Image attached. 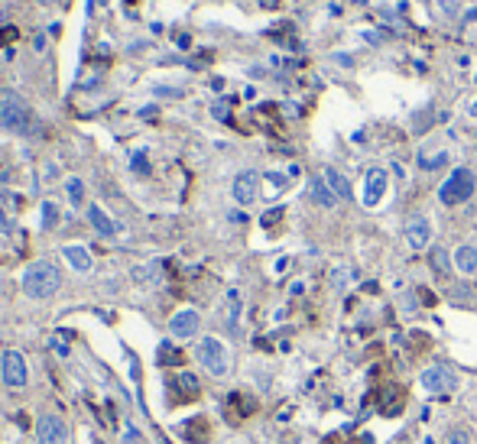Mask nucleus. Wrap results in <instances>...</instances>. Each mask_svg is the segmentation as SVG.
<instances>
[{"mask_svg": "<svg viewBox=\"0 0 477 444\" xmlns=\"http://www.w3.org/2000/svg\"><path fill=\"white\" fill-rule=\"evenodd\" d=\"M0 130L20 133V136H39L43 123L17 91H0Z\"/></svg>", "mask_w": 477, "mask_h": 444, "instance_id": "f257e3e1", "label": "nucleus"}, {"mask_svg": "<svg viewBox=\"0 0 477 444\" xmlns=\"http://www.w3.org/2000/svg\"><path fill=\"white\" fill-rule=\"evenodd\" d=\"M20 285H23V292L29 299H52L62 289V269L52 260H36V263L26 266Z\"/></svg>", "mask_w": 477, "mask_h": 444, "instance_id": "f03ea898", "label": "nucleus"}, {"mask_svg": "<svg viewBox=\"0 0 477 444\" xmlns=\"http://www.w3.org/2000/svg\"><path fill=\"white\" fill-rule=\"evenodd\" d=\"M474 189H477L474 172L458 166V169H451L448 179L439 185V201L441 205H464V201L474 195Z\"/></svg>", "mask_w": 477, "mask_h": 444, "instance_id": "7ed1b4c3", "label": "nucleus"}, {"mask_svg": "<svg viewBox=\"0 0 477 444\" xmlns=\"http://www.w3.org/2000/svg\"><path fill=\"white\" fill-rule=\"evenodd\" d=\"M195 357H198V363L211 373V376H225L227 367H231V363H227V347L218 338H202L198 340Z\"/></svg>", "mask_w": 477, "mask_h": 444, "instance_id": "20e7f679", "label": "nucleus"}, {"mask_svg": "<svg viewBox=\"0 0 477 444\" xmlns=\"http://www.w3.org/2000/svg\"><path fill=\"white\" fill-rule=\"evenodd\" d=\"M386 189H390L386 169H380V166L367 169V175H364V191H361V201H364V208H377V205L386 198Z\"/></svg>", "mask_w": 477, "mask_h": 444, "instance_id": "39448f33", "label": "nucleus"}, {"mask_svg": "<svg viewBox=\"0 0 477 444\" xmlns=\"http://www.w3.org/2000/svg\"><path fill=\"white\" fill-rule=\"evenodd\" d=\"M419 383H422V389H425V393H451V389L458 386V376H455V370H451V367L435 363V367L422 370Z\"/></svg>", "mask_w": 477, "mask_h": 444, "instance_id": "423d86ee", "label": "nucleus"}, {"mask_svg": "<svg viewBox=\"0 0 477 444\" xmlns=\"http://www.w3.org/2000/svg\"><path fill=\"white\" fill-rule=\"evenodd\" d=\"M29 379V370H26V357L20 350H7L3 354V383L10 389H23Z\"/></svg>", "mask_w": 477, "mask_h": 444, "instance_id": "0eeeda50", "label": "nucleus"}, {"mask_svg": "<svg viewBox=\"0 0 477 444\" xmlns=\"http://www.w3.org/2000/svg\"><path fill=\"white\" fill-rule=\"evenodd\" d=\"M36 438L39 444H68V425L59 415H39Z\"/></svg>", "mask_w": 477, "mask_h": 444, "instance_id": "6e6552de", "label": "nucleus"}, {"mask_svg": "<svg viewBox=\"0 0 477 444\" xmlns=\"http://www.w3.org/2000/svg\"><path fill=\"white\" fill-rule=\"evenodd\" d=\"M231 195H234L237 205H253V201L260 198V172H241L234 179V189H231Z\"/></svg>", "mask_w": 477, "mask_h": 444, "instance_id": "1a4fd4ad", "label": "nucleus"}, {"mask_svg": "<svg viewBox=\"0 0 477 444\" xmlns=\"http://www.w3.org/2000/svg\"><path fill=\"white\" fill-rule=\"evenodd\" d=\"M406 244H409V250H416V253L429 250V244H432V224H429V218H422V214L409 218V224H406Z\"/></svg>", "mask_w": 477, "mask_h": 444, "instance_id": "9d476101", "label": "nucleus"}, {"mask_svg": "<svg viewBox=\"0 0 477 444\" xmlns=\"http://www.w3.org/2000/svg\"><path fill=\"white\" fill-rule=\"evenodd\" d=\"M198 324H202V318H198L195 308H182V312H176L169 318V334L172 338H195Z\"/></svg>", "mask_w": 477, "mask_h": 444, "instance_id": "9b49d317", "label": "nucleus"}, {"mask_svg": "<svg viewBox=\"0 0 477 444\" xmlns=\"http://www.w3.org/2000/svg\"><path fill=\"white\" fill-rule=\"evenodd\" d=\"M88 224L98 230V237H117V234H121L117 221L107 218V211L98 208V205H91V208H88Z\"/></svg>", "mask_w": 477, "mask_h": 444, "instance_id": "f8f14e48", "label": "nucleus"}, {"mask_svg": "<svg viewBox=\"0 0 477 444\" xmlns=\"http://www.w3.org/2000/svg\"><path fill=\"white\" fill-rule=\"evenodd\" d=\"M62 256H66V263L72 266L75 273H91V253H88L84 246L68 244L66 250H62Z\"/></svg>", "mask_w": 477, "mask_h": 444, "instance_id": "ddd939ff", "label": "nucleus"}, {"mask_svg": "<svg viewBox=\"0 0 477 444\" xmlns=\"http://www.w3.org/2000/svg\"><path fill=\"white\" fill-rule=\"evenodd\" d=\"M309 195H312V201H315V205H321V208H335V205H338V195L328 189L325 175H321V179L315 175V179L309 182Z\"/></svg>", "mask_w": 477, "mask_h": 444, "instance_id": "4468645a", "label": "nucleus"}, {"mask_svg": "<svg viewBox=\"0 0 477 444\" xmlns=\"http://www.w3.org/2000/svg\"><path fill=\"white\" fill-rule=\"evenodd\" d=\"M455 266H458V273L474 276L477 273V246L474 244H461L458 250H455Z\"/></svg>", "mask_w": 477, "mask_h": 444, "instance_id": "2eb2a0df", "label": "nucleus"}, {"mask_svg": "<svg viewBox=\"0 0 477 444\" xmlns=\"http://www.w3.org/2000/svg\"><path fill=\"white\" fill-rule=\"evenodd\" d=\"M451 162V152L448 150H439V152H429V150H419V169L422 172H435V169H445Z\"/></svg>", "mask_w": 477, "mask_h": 444, "instance_id": "dca6fc26", "label": "nucleus"}, {"mask_svg": "<svg viewBox=\"0 0 477 444\" xmlns=\"http://www.w3.org/2000/svg\"><path fill=\"white\" fill-rule=\"evenodd\" d=\"M429 7H432V13H435V19H445V23L458 19V13H461L458 0H429Z\"/></svg>", "mask_w": 477, "mask_h": 444, "instance_id": "f3484780", "label": "nucleus"}, {"mask_svg": "<svg viewBox=\"0 0 477 444\" xmlns=\"http://www.w3.org/2000/svg\"><path fill=\"white\" fill-rule=\"evenodd\" d=\"M325 182H328V189L338 195V201H341V198H344V201L351 198V185H347V179L338 169H325Z\"/></svg>", "mask_w": 477, "mask_h": 444, "instance_id": "a211bd4d", "label": "nucleus"}, {"mask_svg": "<svg viewBox=\"0 0 477 444\" xmlns=\"http://www.w3.org/2000/svg\"><path fill=\"white\" fill-rule=\"evenodd\" d=\"M237 315H241V292L231 289V292H227V328H231V331H237Z\"/></svg>", "mask_w": 477, "mask_h": 444, "instance_id": "6ab92c4d", "label": "nucleus"}, {"mask_svg": "<svg viewBox=\"0 0 477 444\" xmlns=\"http://www.w3.org/2000/svg\"><path fill=\"white\" fill-rule=\"evenodd\" d=\"M66 191H68V201H72V208H78L84 201V182L82 179H68L66 182Z\"/></svg>", "mask_w": 477, "mask_h": 444, "instance_id": "aec40b11", "label": "nucleus"}, {"mask_svg": "<svg viewBox=\"0 0 477 444\" xmlns=\"http://www.w3.org/2000/svg\"><path fill=\"white\" fill-rule=\"evenodd\" d=\"M351 269H344V266H335V269H331V285H335L338 292H341V289H347V283H351Z\"/></svg>", "mask_w": 477, "mask_h": 444, "instance_id": "412c9836", "label": "nucleus"}, {"mask_svg": "<svg viewBox=\"0 0 477 444\" xmlns=\"http://www.w3.org/2000/svg\"><path fill=\"white\" fill-rule=\"evenodd\" d=\"M56 224H59V208L52 205V201H46V205H43V227H46V230H52Z\"/></svg>", "mask_w": 477, "mask_h": 444, "instance_id": "4be33fe9", "label": "nucleus"}, {"mask_svg": "<svg viewBox=\"0 0 477 444\" xmlns=\"http://www.w3.org/2000/svg\"><path fill=\"white\" fill-rule=\"evenodd\" d=\"M432 266H435L439 273H448V250L435 246V250H432Z\"/></svg>", "mask_w": 477, "mask_h": 444, "instance_id": "5701e85b", "label": "nucleus"}, {"mask_svg": "<svg viewBox=\"0 0 477 444\" xmlns=\"http://www.w3.org/2000/svg\"><path fill=\"white\" fill-rule=\"evenodd\" d=\"M179 383H182V389H186V393H192V396L198 393V379L192 376V373H182V376H179Z\"/></svg>", "mask_w": 477, "mask_h": 444, "instance_id": "b1692460", "label": "nucleus"}, {"mask_svg": "<svg viewBox=\"0 0 477 444\" xmlns=\"http://www.w3.org/2000/svg\"><path fill=\"white\" fill-rule=\"evenodd\" d=\"M448 444H471V435L464 428H455V431H448Z\"/></svg>", "mask_w": 477, "mask_h": 444, "instance_id": "393cba45", "label": "nucleus"}, {"mask_svg": "<svg viewBox=\"0 0 477 444\" xmlns=\"http://www.w3.org/2000/svg\"><path fill=\"white\" fill-rule=\"evenodd\" d=\"M133 172H146V152H133Z\"/></svg>", "mask_w": 477, "mask_h": 444, "instance_id": "a878e982", "label": "nucleus"}, {"mask_svg": "<svg viewBox=\"0 0 477 444\" xmlns=\"http://www.w3.org/2000/svg\"><path fill=\"white\" fill-rule=\"evenodd\" d=\"M266 182H270L276 191H282V185H286V175H276V172H266Z\"/></svg>", "mask_w": 477, "mask_h": 444, "instance_id": "bb28decb", "label": "nucleus"}, {"mask_svg": "<svg viewBox=\"0 0 477 444\" xmlns=\"http://www.w3.org/2000/svg\"><path fill=\"white\" fill-rule=\"evenodd\" d=\"M282 218V208H273V211H266L263 214V227H270V224H276V221Z\"/></svg>", "mask_w": 477, "mask_h": 444, "instance_id": "cd10ccee", "label": "nucleus"}, {"mask_svg": "<svg viewBox=\"0 0 477 444\" xmlns=\"http://www.w3.org/2000/svg\"><path fill=\"white\" fill-rule=\"evenodd\" d=\"M156 95H162V97H182V88H156Z\"/></svg>", "mask_w": 477, "mask_h": 444, "instance_id": "c85d7f7f", "label": "nucleus"}, {"mask_svg": "<svg viewBox=\"0 0 477 444\" xmlns=\"http://www.w3.org/2000/svg\"><path fill=\"white\" fill-rule=\"evenodd\" d=\"M215 117H218V120H227V107L225 104H215Z\"/></svg>", "mask_w": 477, "mask_h": 444, "instance_id": "c756f323", "label": "nucleus"}, {"mask_svg": "<svg viewBox=\"0 0 477 444\" xmlns=\"http://www.w3.org/2000/svg\"><path fill=\"white\" fill-rule=\"evenodd\" d=\"M468 113H471V120H477V101H471L468 104Z\"/></svg>", "mask_w": 477, "mask_h": 444, "instance_id": "7c9ffc66", "label": "nucleus"}, {"mask_svg": "<svg viewBox=\"0 0 477 444\" xmlns=\"http://www.w3.org/2000/svg\"><path fill=\"white\" fill-rule=\"evenodd\" d=\"M39 3H52V0H39Z\"/></svg>", "mask_w": 477, "mask_h": 444, "instance_id": "2f4dec72", "label": "nucleus"}]
</instances>
